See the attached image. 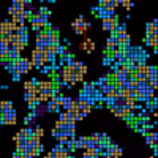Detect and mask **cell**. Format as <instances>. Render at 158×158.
<instances>
[{
  "instance_id": "1",
  "label": "cell",
  "mask_w": 158,
  "mask_h": 158,
  "mask_svg": "<svg viewBox=\"0 0 158 158\" xmlns=\"http://www.w3.org/2000/svg\"><path fill=\"white\" fill-rule=\"evenodd\" d=\"M85 18L84 16H79L73 24H71V29L74 30V33L76 35H84L85 32H87V29H85Z\"/></svg>"
},
{
  "instance_id": "2",
  "label": "cell",
  "mask_w": 158,
  "mask_h": 158,
  "mask_svg": "<svg viewBox=\"0 0 158 158\" xmlns=\"http://www.w3.org/2000/svg\"><path fill=\"white\" fill-rule=\"evenodd\" d=\"M2 123L15 125V123H16V111H15V109H10L8 112H3V114H2Z\"/></svg>"
},
{
  "instance_id": "3",
  "label": "cell",
  "mask_w": 158,
  "mask_h": 158,
  "mask_svg": "<svg viewBox=\"0 0 158 158\" xmlns=\"http://www.w3.org/2000/svg\"><path fill=\"white\" fill-rule=\"evenodd\" d=\"M36 18H38V21L41 22L44 27L46 25H49V11H48V8H40L38 10V13H36Z\"/></svg>"
},
{
  "instance_id": "4",
  "label": "cell",
  "mask_w": 158,
  "mask_h": 158,
  "mask_svg": "<svg viewBox=\"0 0 158 158\" xmlns=\"http://www.w3.org/2000/svg\"><path fill=\"white\" fill-rule=\"evenodd\" d=\"M115 27H117V18H108V19H103V29L108 30V32H115Z\"/></svg>"
},
{
  "instance_id": "5",
  "label": "cell",
  "mask_w": 158,
  "mask_h": 158,
  "mask_svg": "<svg viewBox=\"0 0 158 158\" xmlns=\"http://www.w3.org/2000/svg\"><path fill=\"white\" fill-rule=\"evenodd\" d=\"M19 56H21V52H19L15 46H8V49H6V59H8V60L16 62L18 59H21Z\"/></svg>"
},
{
  "instance_id": "6",
  "label": "cell",
  "mask_w": 158,
  "mask_h": 158,
  "mask_svg": "<svg viewBox=\"0 0 158 158\" xmlns=\"http://www.w3.org/2000/svg\"><path fill=\"white\" fill-rule=\"evenodd\" d=\"M95 15H97L98 18H101V21L115 16V15H114V11H109V10H106V8H97V10H95Z\"/></svg>"
},
{
  "instance_id": "7",
  "label": "cell",
  "mask_w": 158,
  "mask_h": 158,
  "mask_svg": "<svg viewBox=\"0 0 158 158\" xmlns=\"http://www.w3.org/2000/svg\"><path fill=\"white\" fill-rule=\"evenodd\" d=\"M79 49H84V51H87V52H94V49H95V43L92 41L90 38H85L84 41L79 44Z\"/></svg>"
},
{
  "instance_id": "8",
  "label": "cell",
  "mask_w": 158,
  "mask_h": 158,
  "mask_svg": "<svg viewBox=\"0 0 158 158\" xmlns=\"http://www.w3.org/2000/svg\"><path fill=\"white\" fill-rule=\"evenodd\" d=\"M144 135H146V141H147L149 146L156 149V133H153V131H146Z\"/></svg>"
},
{
  "instance_id": "9",
  "label": "cell",
  "mask_w": 158,
  "mask_h": 158,
  "mask_svg": "<svg viewBox=\"0 0 158 158\" xmlns=\"http://www.w3.org/2000/svg\"><path fill=\"white\" fill-rule=\"evenodd\" d=\"M30 21H32V29L35 30V32H43V29H44V25L41 24V22H40L38 21V18H36V15L35 16H30Z\"/></svg>"
},
{
  "instance_id": "10",
  "label": "cell",
  "mask_w": 158,
  "mask_h": 158,
  "mask_svg": "<svg viewBox=\"0 0 158 158\" xmlns=\"http://www.w3.org/2000/svg\"><path fill=\"white\" fill-rule=\"evenodd\" d=\"M32 111H33L32 114H33L35 117H40V115H43L44 112H48V106H46V104H41V103H38V104H36V106H35V108H33Z\"/></svg>"
},
{
  "instance_id": "11",
  "label": "cell",
  "mask_w": 158,
  "mask_h": 158,
  "mask_svg": "<svg viewBox=\"0 0 158 158\" xmlns=\"http://www.w3.org/2000/svg\"><path fill=\"white\" fill-rule=\"evenodd\" d=\"M146 43H147V46H150V48H153V49L156 51V46H158V35H147Z\"/></svg>"
},
{
  "instance_id": "12",
  "label": "cell",
  "mask_w": 158,
  "mask_h": 158,
  "mask_svg": "<svg viewBox=\"0 0 158 158\" xmlns=\"http://www.w3.org/2000/svg\"><path fill=\"white\" fill-rule=\"evenodd\" d=\"M156 25H158V21H156V19L147 24V35H158Z\"/></svg>"
},
{
  "instance_id": "13",
  "label": "cell",
  "mask_w": 158,
  "mask_h": 158,
  "mask_svg": "<svg viewBox=\"0 0 158 158\" xmlns=\"http://www.w3.org/2000/svg\"><path fill=\"white\" fill-rule=\"evenodd\" d=\"M73 103H74V100H73V98H70V97H65L63 104H62V108L65 109V112H68V111L73 108Z\"/></svg>"
},
{
  "instance_id": "14",
  "label": "cell",
  "mask_w": 158,
  "mask_h": 158,
  "mask_svg": "<svg viewBox=\"0 0 158 158\" xmlns=\"http://www.w3.org/2000/svg\"><path fill=\"white\" fill-rule=\"evenodd\" d=\"M11 22H13V24H15V25H16V27L19 29V27H22V25H24V22H25V21H24V19L21 18V13H16V15H15V16H13V19H11Z\"/></svg>"
},
{
  "instance_id": "15",
  "label": "cell",
  "mask_w": 158,
  "mask_h": 158,
  "mask_svg": "<svg viewBox=\"0 0 158 158\" xmlns=\"http://www.w3.org/2000/svg\"><path fill=\"white\" fill-rule=\"evenodd\" d=\"M46 106H48V111L49 112H59V109H60V106L56 103V100H49Z\"/></svg>"
},
{
  "instance_id": "16",
  "label": "cell",
  "mask_w": 158,
  "mask_h": 158,
  "mask_svg": "<svg viewBox=\"0 0 158 158\" xmlns=\"http://www.w3.org/2000/svg\"><path fill=\"white\" fill-rule=\"evenodd\" d=\"M36 81L35 79H32V81H27V82H24V89H25V92H33L35 89H36Z\"/></svg>"
},
{
  "instance_id": "17",
  "label": "cell",
  "mask_w": 158,
  "mask_h": 158,
  "mask_svg": "<svg viewBox=\"0 0 158 158\" xmlns=\"http://www.w3.org/2000/svg\"><path fill=\"white\" fill-rule=\"evenodd\" d=\"M115 46H118V44H117V41H115L114 35H111V36L108 38V41H106V49H108V51H112Z\"/></svg>"
},
{
  "instance_id": "18",
  "label": "cell",
  "mask_w": 158,
  "mask_h": 158,
  "mask_svg": "<svg viewBox=\"0 0 158 158\" xmlns=\"http://www.w3.org/2000/svg\"><path fill=\"white\" fill-rule=\"evenodd\" d=\"M10 109H13V104H11V101H2L0 103V112H8Z\"/></svg>"
},
{
  "instance_id": "19",
  "label": "cell",
  "mask_w": 158,
  "mask_h": 158,
  "mask_svg": "<svg viewBox=\"0 0 158 158\" xmlns=\"http://www.w3.org/2000/svg\"><path fill=\"white\" fill-rule=\"evenodd\" d=\"M82 158H98V153L95 150H92V149H85Z\"/></svg>"
},
{
  "instance_id": "20",
  "label": "cell",
  "mask_w": 158,
  "mask_h": 158,
  "mask_svg": "<svg viewBox=\"0 0 158 158\" xmlns=\"http://www.w3.org/2000/svg\"><path fill=\"white\" fill-rule=\"evenodd\" d=\"M33 136L38 138V139H41V138L44 136V130H43L41 127H35V128H33Z\"/></svg>"
},
{
  "instance_id": "21",
  "label": "cell",
  "mask_w": 158,
  "mask_h": 158,
  "mask_svg": "<svg viewBox=\"0 0 158 158\" xmlns=\"http://www.w3.org/2000/svg\"><path fill=\"white\" fill-rule=\"evenodd\" d=\"M13 8H15L18 13H21V11H24L25 10V6H24V3H21V2H18V0H13V5H11Z\"/></svg>"
},
{
  "instance_id": "22",
  "label": "cell",
  "mask_w": 158,
  "mask_h": 158,
  "mask_svg": "<svg viewBox=\"0 0 158 158\" xmlns=\"http://www.w3.org/2000/svg\"><path fill=\"white\" fill-rule=\"evenodd\" d=\"M59 122H62V123H70V115H68V112H62L60 114V117H59Z\"/></svg>"
},
{
  "instance_id": "23",
  "label": "cell",
  "mask_w": 158,
  "mask_h": 158,
  "mask_svg": "<svg viewBox=\"0 0 158 158\" xmlns=\"http://www.w3.org/2000/svg\"><path fill=\"white\" fill-rule=\"evenodd\" d=\"M35 118H36V117H35L33 114H30V115H27V117H25V120H24V122H25V123H27V125L30 127V125H33V123H35Z\"/></svg>"
},
{
  "instance_id": "24",
  "label": "cell",
  "mask_w": 158,
  "mask_h": 158,
  "mask_svg": "<svg viewBox=\"0 0 158 158\" xmlns=\"http://www.w3.org/2000/svg\"><path fill=\"white\" fill-rule=\"evenodd\" d=\"M118 3H120L122 6H125L127 10H130L131 6H133V3H131V0H120V2H118Z\"/></svg>"
},
{
  "instance_id": "25",
  "label": "cell",
  "mask_w": 158,
  "mask_h": 158,
  "mask_svg": "<svg viewBox=\"0 0 158 158\" xmlns=\"http://www.w3.org/2000/svg\"><path fill=\"white\" fill-rule=\"evenodd\" d=\"M5 68H6L8 71H11V73H13V68H15V62H13V60L5 62Z\"/></svg>"
},
{
  "instance_id": "26",
  "label": "cell",
  "mask_w": 158,
  "mask_h": 158,
  "mask_svg": "<svg viewBox=\"0 0 158 158\" xmlns=\"http://www.w3.org/2000/svg\"><path fill=\"white\" fill-rule=\"evenodd\" d=\"M30 16H32V13L30 11H27V10H24V11H21V18L25 21V19H30Z\"/></svg>"
},
{
  "instance_id": "27",
  "label": "cell",
  "mask_w": 158,
  "mask_h": 158,
  "mask_svg": "<svg viewBox=\"0 0 158 158\" xmlns=\"http://www.w3.org/2000/svg\"><path fill=\"white\" fill-rule=\"evenodd\" d=\"M85 73H87V67H85L84 63H81V65H79V74H82V76H84Z\"/></svg>"
},
{
  "instance_id": "28",
  "label": "cell",
  "mask_w": 158,
  "mask_h": 158,
  "mask_svg": "<svg viewBox=\"0 0 158 158\" xmlns=\"http://www.w3.org/2000/svg\"><path fill=\"white\" fill-rule=\"evenodd\" d=\"M114 155H115L117 158H120V156H122V149H120V147H117L115 152H114Z\"/></svg>"
},
{
  "instance_id": "29",
  "label": "cell",
  "mask_w": 158,
  "mask_h": 158,
  "mask_svg": "<svg viewBox=\"0 0 158 158\" xmlns=\"http://www.w3.org/2000/svg\"><path fill=\"white\" fill-rule=\"evenodd\" d=\"M8 13H10V15H11V16H15V15H16V13H18V11H16L15 8H13V6H11V8L8 10Z\"/></svg>"
},
{
  "instance_id": "30",
  "label": "cell",
  "mask_w": 158,
  "mask_h": 158,
  "mask_svg": "<svg viewBox=\"0 0 158 158\" xmlns=\"http://www.w3.org/2000/svg\"><path fill=\"white\" fill-rule=\"evenodd\" d=\"M19 77H21L19 73H13V79H15V81H19Z\"/></svg>"
},
{
  "instance_id": "31",
  "label": "cell",
  "mask_w": 158,
  "mask_h": 158,
  "mask_svg": "<svg viewBox=\"0 0 158 158\" xmlns=\"http://www.w3.org/2000/svg\"><path fill=\"white\" fill-rule=\"evenodd\" d=\"M104 63L109 65V63H111V57H106V59H104Z\"/></svg>"
},
{
  "instance_id": "32",
  "label": "cell",
  "mask_w": 158,
  "mask_h": 158,
  "mask_svg": "<svg viewBox=\"0 0 158 158\" xmlns=\"http://www.w3.org/2000/svg\"><path fill=\"white\" fill-rule=\"evenodd\" d=\"M13 158H21V155L18 152H15V155H13Z\"/></svg>"
},
{
  "instance_id": "33",
  "label": "cell",
  "mask_w": 158,
  "mask_h": 158,
  "mask_svg": "<svg viewBox=\"0 0 158 158\" xmlns=\"http://www.w3.org/2000/svg\"><path fill=\"white\" fill-rule=\"evenodd\" d=\"M44 158H52V153H48V155H46Z\"/></svg>"
},
{
  "instance_id": "34",
  "label": "cell",
  "mask_w": 158,
  "mask_h": 158,
  "mask_svg": "<svg viewBox=\"0 0 158 158\" xmlns=\"http://www.w3.org/2000/svg\"><path fill=\"white\" fill-rule=\"evenodd\" d=\"M0 125H2V115H0Z\"/></svg>"
},
{
  "instance_id": "35",
  "label": "cell",
  "mask_w": 158,
  "mask_h": 158,
  "mask_svg": "<svg viewBox=\"0 0 158 158\" xmlns=\"http://www.w3.org/2000/svg\"><path fill=\"white\" fill-rule=\"evenodd\" d=\"M152 158H155V156H152Z\"/></svg>"
}]
</instances>
